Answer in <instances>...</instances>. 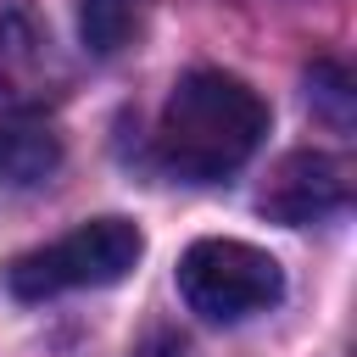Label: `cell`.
<instances>
[{"instance_id": "7", "label": "cell", "mask_w": 357, "mask_h": 357, "mask_svg": "<svg viewBox=\"0 0 357 357\" xmlns=\"http://www.w3.org/2000/svg\"><path fill=\"white\" fill-rule=\"evenodd\" d=\"M307 95L324 106V117H329L335 128L351 123V73H346L340 61H312V67H307Z\"/></svg>"}, {"instance_id": "1", "label": "cell", "mask_w": 357, "mask_h": 357, "mask_svg": "<svg viewBox=\"0 0 357 357\" xmlns=\"http://www.w3.org/2000/svg\"><path fill=\"white\" fill-rule=\"evenodd\" d=\"M262 134H268V100L245 78L201 67V73H184L162 106L156 156L167 173L190 184H212L240 162H251Z\"/></svg>"}, {"instance_id": "3", "label": "cell", "mask_w": 357, "mask_h": 357, "mask_svg": "<svg viewBox=\"0 0 357 357\" xmlns=\"http://www.w3.org/2000/svg\"><path fill=\"white\" fill-rule=\"evenodd\" d=\"M178 296L190 312H201L212 324H240L251 312H268L284 296V273L262 245L195 240L178 257Z\"/></svg>"}, {"instance_id": "6", "label": "cell", "mask_w": 357, "mask_h": 357, "mask_svg": "<svg viewBox=\"0 0 357 357\" xmlns=\"http://www.w3.org/2000/svg\"><path fill=\"white\" fill-rule=\"evenodd\" d=\"M139 6L145 0H78V39L95 56H117L139 28Z\"/></svg>"}, {"instance_id": "2", "label": "cell", "mask_w": 357, "mask_h": 357, "mask_svg": "<svg viewBox=\"0 0 357 357\" xmlns=\"http://www.w3.org/2000/svg\"><path fill=\"white\" fill-rule=\"evenodd\" d=\"M139 251H145L139 223L89 218V223H78L73 234H61L39 251H22L6 268V290L17 301H45V296H61V290H100V284L128 279Z\"/></svg>"}, {"instance_id": "4", "label": "cell", "mask_w": 357, "mask_h": 357, "mask_svg": "<svg viewBox=\"0 0 357 357\" xmlns=\"http://www.w3.org/2000/svg\"><path fill=\"white\" fill-rule=\"evenodd\" d=\"M346 195H351V178H346V162L340 156H329V151H290L268 173V184L257 195V212L273 218V223L301 229V223L335 218L346 206Z\"/></svg>"}, {"instance_id": "5", "label": "cell", "mask_w": 357, "mask_h": 357, "mask_svg": "<svg viewBox=\"0 0 357 357\" xmlns=\"http://www.w3.org/2000/svg\"><path fill=\"white\" fill-rule=\"evenodd\" d=\"M61 167V134L45 112H6L0 117V184L11 190H39Z\"/></svg>"}]
</instances>
